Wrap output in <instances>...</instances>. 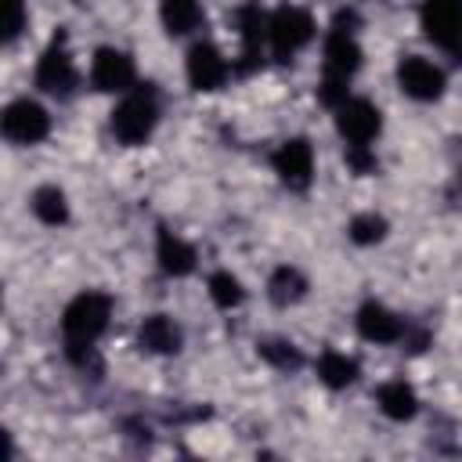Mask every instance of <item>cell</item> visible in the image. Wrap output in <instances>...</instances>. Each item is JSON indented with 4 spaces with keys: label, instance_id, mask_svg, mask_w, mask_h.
Here are the masks:
<instances>
[{
    "label": "cell",
    "instance_id": "1",
    "mask_svg": "<svg viewBox=\"0 0 462 462\" xmlns=\"http://www.w3.org/2000/svg\"><path fill=\"white\" fill-rule=\"evenodd\" d=\"M159 126V101L155 90L137 87L112 108V134L123 144H144Z\"/></svg>",
    "mask_w": 462,
    "mask_h": 462
},
{
    "label": "cell",
    "instance_id": "2",
    "mask_svg": "<svg viewBox=\"0 0 462 462\" xmlns=\"http://www.w3.org/2000/svg\"><path fill=\"white\" fill-rule=\"evenodd\" d=\"M112 318V300L105 292H79L69 300V307L61 310V336L65 343H94Z\"/></svg>",
    "mask_w": 462,
    "mask_h": 462
},
{
    "label": "cell",
    "instance_id": "3",
    "mask_svg": "<svg viewBox=\"0 0 462 462\" xmlns=\"http://www.w3.org/2000/svg\"><path fill=\"white\" fill-rule=\"evenodd\" d=\"M79 76L72 65V54L65 47V32H54V40L47 43V51L36 61V87L51 97H72Z\"/></svg>",
    "mask_w": 462,
    "mask_h": 462
},
{
    "label": "cell",
    "instance_id": "4",
    "mask_svg": "<svg viewBox=\"0 0 462 462\" xmlns=\"http://www.w3.org/2000/svg\"><path fill=\"white\" fill-rule=\"evenodd\" d=\"M267 40L278 58H292L300 47H307L314 40V18L303 7L285 4L267 18Z\"/></svg>",
    "mask_w": 462,
    "mask_h": 462
},
{
    "label": "cell",
    "instance_id": "5",
    "mask_svg": "<svg viewBox=\"0 0 462 462\" xmlns=\"http://www.w3.org/2000/svg\"><path fill=\"white\" fill-rule=\"evenodd\" d=\"M0 130L11 144H40L47 134H51V116L40 101L32 97H18L4 108L0 116Z\"/></svg>",
    "mask_w": 462,
    "mask_h": 462
},
{
    "label": "cell",
    "instance_id": "6",
    "mask_svg": "<svg viewBox=\"0 0 462 462\" xmlns=\"http://www.w3.org/2000/svg\"><path fill=\"white\" fill-rule=\"evenodd\" d=\"M419 22L437 47L455 54L462 51V0H422Z\"/></svg>",
    "mask_w": 462,
    "mask_h": 462
},
{
    "label": "cell",
    "instance_id": "7",
    "mask_svg": "<svg viewBox=\"0 0 462 462\" xmlns=\"http://www.w3.org/2000/svg\"><path fill=\"white\" fill-rule=\"evenodd\" d=\"M336 130L346 144H372L383 130V116L368 97H346L336 108Z\"/></svg>",
    "mask_w": 462,
    "mask_h": 462
},
{
    "label": "cell",
    "instance_id": "8",
    "mask_svg": "<svg viewBox=\"0 0 462 462\" xmlns=\"http://www.w3.org/2000/svg\"><path fill=\"white\" fill-rule=\"evenodd\" d=\"M271 166H274V173H278V180L285 188L303 191L314 180V148H310V141L307 137L282 141L278 152H274V159H271Z\"/></svg>",
    "mask_w": 462,
    "mask_h": 462
},
{
    "label": "cell",
    "instance_id": "9",
    "mask_svg": "<svg viewBox=\"0 0 462 462\" xmlns=\"http://www.w3.org/2000/svg\"><path fill=\"white\" fill-rule=\"evenodd\" d=\"M134 58L119 47H97L90 58V83L101 94H119L134 87Z\"/></svg>",
    "mask_w": 462,
    "mask_h": 462
},
{
    "label": "cell",
    "instance_id": "10",
    "mask_svg": "<svg viewBox=\"0 0 462 462\" xmlns=\"http://www.w3.org/2000/svg\"><path fill=\"white\" fill-rule=\"evenodd\" d=\"M184 69H188V83L195 87V90H220L224 83H227V76H231V65H227V58L209 43V40H199L191 51H188V61H184Z\"/></svg>",
    "mask_w": 462,
    "mask_h": 462
},
{
    "label": "cell",
    "instance_id": "11",
    "mask_svg": "<svg viewBox=\"0 0 462 462\" xmlns=\"http://www.w3.org/2000/svg\"><path fill=\"white\" fill-rule=\"evenodd\" d=\"M397 83L408 97L415 101H437L444 94V72L440 65H433L430 58H419V54H408L401 58L397 65Z\"/></svg>",
    "mask_w": 462,
    "mask_h": 462
},
{
    "label": "cell",
    "instance_id": "12",
    "mask_svg": "<svg viewBox=\"0 0 462 462\" xmlns=\"http://www.w3.org/2000/svg\"><path fill=\"white\" fill-rule=\"evenodd\" d=\"M357 332H361V339H368V343H401L404 339V318L401 314H393L386 303H379V300H368V303H361V310H357Z\"/></svg>",
    "mask_w": 462,
    "mask_h": 462
},
{
    "label": "cell",
    "instance_id": "13",
    "mask_svg": "<svg viewBox=\"0 0 462 462\" xmlns=\"http://www.w3.org/2000/svg\"><path fill=\"white\" fill-rule=\"evenodd\" d=\"M321 69L328 79H343L350 83V76L361 69V47L354 40V32H328L325 36V51H321Z\"/></svg>",
    "mask_w": 462,
    "mask_h": 462
},
{
    "label": "cell",
    "instance_id": "14",
    "mask_svg": "<svg viewBox=\"0 0 462 462\" xmlns=\"http://www.w3.org/2000/svg\"><path fill=\"white\" fill-rule=\"evenodd\" d=\"M137 343L148 354H177L184 346V332L170 314H148L137 328Z\"/></svg>",
    "mask_w": 462,
    "mask_h": 462
},
{
    "label": "cell",
    "instance_id": "15",
    "mask_svg": "<svg viewBox=\"0 0 462 462\" xmlns=\"http://www.w3.org/2000/svg\"><path fill=\"white\" fill-rule=\"evenodd\" d=\"M155 260H159V271L162 274H170V278H184V274H191L195 271V249L180 238V235H173V231H159V238H155Z\"/></svg>",
    "mask_w": 462,
    "mask_h": 462
},
{
    "label": "cell",
    "instance_id": "16",
    "mask_svg": "<svg viewBox=\"0 0 462 462\" xmlns=\"http://www.w3.org/2000/svg\"><path fill=\"white\" fill-rule=\"evenodd\" d=\"M375 401H379V411H383L386 419H393V422H408V419H415V411H419V397H415V390H411L404 379L383 383L379 393H375Z\"/></svg>",
    "mask_w": 462,
    "mask_h": 462
},
{
    "label": "cell",
    "instance_id": "17",
    "mask_svg": "<svg viewBox=\"0 0 462 462\" xmlns=\"http://www.w3.org/2000/svg\"><path fill=\"white\" fill-rule=\"evenodd\" d=\"M267 296H271L274 307H292V303H300V300L307 296V278H303V271L292 267V263L274 267L271 278H267Z\"/></svg>",
    "mask_w": 462,
    "mask_h": 462
},
{
    "label": "cell",
    "instance_id": "18",
    "mask_svg": "<svg viewBox=\"0 0 462 462\" xmlns=\"http://www.w3.org/2000/svg\"><path fill=\"white\" fill-rule=\"evenodd\" d=\"M29 209H32V217H36L40 224H47V227L69 224V199H65V191H61L58 184H40V188L32 191V199H29Z\"/></svg>",
    "mask_w": 462,
    "mask_h": 462
},
{
    "label": "cell",
    "instance_id": "19",
    "mask_svg": "<svg viewBox=\"0 0 462 462\" xmlns=\"http://www.w3.org/2000/svg\"><path fill=\"white\" fill-rule=\"evenodd\" d=\"M159 18H162V29L170 36H188L202 25V4L199 0H162Z\"/></svg>",
    "mask_w": 462,
    "mask_h": 462
},
{
    "label": "cell",
    "instance_id": "20",
    "mask_svg": "<svg viewBox=\"0 0 462 462\" xmlns=\"http://www.w3.org/2000/svg\"><path fill=\"white\" fill-rule=\"evenodd\" d=\"M318 379L328 386V390H346L354 379H357V361L339 354V350H325L318 357Z\"/></svg>",
    "mask_w": 462,
    "mask_h": 462
},
{
    "label": "cell",
    "instance_id": "21",
    "mask_svg": "<svg viewBox=\"0 0 462 462\" xmlns=\"http://www.w3.org/2000/svg\"><path fill=\"white\" fill-rule=\"evenodd\" d=\"M256 354L271 365V368H282V372H296L300 365H303V354H300V346L296 343H289V339H260L256 343Z\"/></svg>",
    "mask_w": 462,
    "mask_h": 462
},
{
    "label": "cell",
    "instance_id": "22",
    "mask_svg": "<svg viewBox=\"0 0 462 462\" xmlns=\"http://www.w3.org/2000/svg\"><path fill=\"white\" fill-rule=\"evenodd\" d=\"M386 231H390V224H386L383 213H357L346 224V235H350L354 245H375V242L386 238Z\"/></svg>",
    "mask_w": 462,
    "mask_h": 462
},
{
    "label": "cell",
    "instance_id": "23",
    "mask_svg": "<svg viewBox=\"0 0 462 462\" xmlns=\"http://www.w3.org/2000/svg\"><path fill=\"white\" fill-rule=\"evenodd\" d=\"M206 289H209V300L220 310H231V307H238L245 300V289H242V282L231 271H213L209 282H206Z\"/></svg>",
    "mask_w": 462,
    "mask_h": 462
},
{
    "label": "cell",
    "instance_id": "24",
    "mask_svg": "<svg viewBox=\"0 0 462 462\" xmlns=\"http://www.w3.org/2000/svg\"><path fill=\"white\" fill-rule=\"evenodd\" d=\"M25 29V0H4V40L14 43Z\"/></svg>",
    "mask_w": 462,
    "mask_h": 462
},
{
    "label": "cell",
    "instance_id": "25",
    "mask_svg": "<svg viewBox=\"0 0 462 462\" xmlns=\"http://www.w3.org/2000/svg\"><path fill=\"white\" fill-rule=\"evenodd\" d=\"M346 166H350L354 173H372L379 162H375V155L368 152V144H346Z\"/></svg>",
    "mask_w": 462,
    "mask_h": 462
}]
</instances>
